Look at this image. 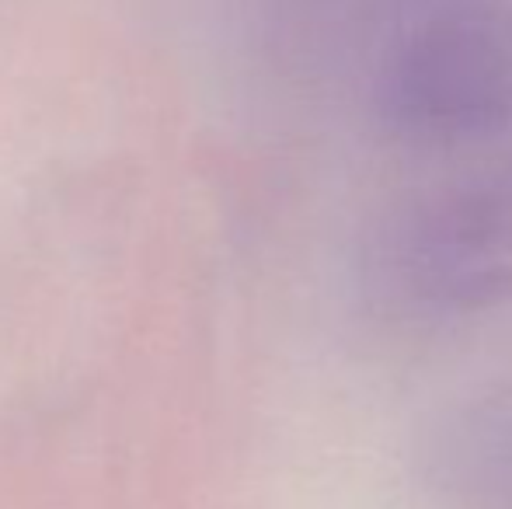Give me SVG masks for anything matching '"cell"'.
<instances>
[{"label":"cell","instance_id":"1","mask_svg":"<svg viewBox=\"0 0 512 509\" xmlns=\"http://www.w3.org/2000/svg\"><path fill=\"white\" fill-rule=\"evenodd\" d=\"M512 56L502 32L478 14H450L418 28L394 63V98L405 116L467 126L509 98Z\"/></svg>","mask_w":512,"mask_h":509}]
</instances>
